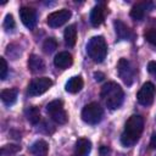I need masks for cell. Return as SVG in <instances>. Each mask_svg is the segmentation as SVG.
I'll return each mask as SVG.
<instances>
[{
    "instance_id": "obj_18",
    "label": "cell",
    "mask_w": 156,
    "mask_h": 156,
    "mask_svg": "<svg viewBox=\"0 0 156 156\" xmlns=\"http://www.w3.org/2000/svg\"><path fill=\"white\" fill-rule=\"evenodd\" d=\"M83 79L80 76H76V77H72L67 83H66V91L71 93V94H76L78 91L82 90L83 88Z\"/></svg>"
},
{
    "instance_id": "obj_14",
    "label": "cell",
    "mask_w": 156,
    "mask_h": 156,
    "mask_svg": "<svg viewBox=\"0 0 156 156\" xmlns=\"http://www.w3.org/2000/svg\"><path fill=\"white\" fill-rule=\"evenodd\" d=\"M104 18H105L104 7L100 6V5L93 7V10L90 12V23H91V26H94V27L100 26L104 22Z\"/></svg>"
},
{
    "instance_id": "obj_27",
    "label": "cell",
    "mask_w": 156,
    "mask_h": 156,
    "mask_svg": "<svg viewBox=\"0 0 156 156\" xmlns=\"http://www.w3.org/2000/svg\"><path fill=\"white\" fill-rule=\"evenodd\" d=\"M147 71L151 76H154L156 78V61H150L147 63Z\"/></svg>"
},
{
    "instance_id": "obj_23",
    "label": "cell",
    "mask_w": 156,
    "mask_h": 156,
    "mask_svg": "<svg viewBox=\"0 0 156 156\" xmlns=\"http://www.w3.org/2000/svg\"><path fill=\"white\" fill-rule=\"evenodd\" d=\"M4 28H5V30L6 32H10V30H13V28L16 27V24H15V20H13V17H12V15H6L5 16V20H4Z\"/></svg>"
},
{
    "instance_id": "obj_15",
    "label": "cell",
    "mask_w": 156,
    "mask_h": 156,
    "mask_svg": "<svg viewBox=\"0 0 156 156\" xmlns=\"http://www.w3.org/2000/svg\"><path fill=\"white\" fill-rule=\"evenodd\" d=\"M115 28H116L117 37H118L121 40H127V39H132V38H133L132 30H130V29L128 28V26H126L122 21H119V20L115 21Z\"/></svg>"
},
{
    "instance_id": "obj_8",
    "label": "cell",
    "mask_w": 156,
    "mask_h": 156,
    "mask_svg": "<svg viewBox=\"0 0 156 156\" xmlns=\"http://www.w3.org/2000/svg\"><path fill=\"white\" fill-rule=\"evenodd\" d=\"M155 93H156V89H155V85L150 82H146L141 85V88L139 89L138 91V101L140 105L143 106H149L152 104L154 101V98H155Z\"/></svg>"
},
{
    "instance_id": "obj_19",
    "label": "cell",
    "mask_w": 156,
    "mask_h": 156,
    "mask_svg": "<svg viewBox=\"0 0 156 156\" xmlns=\"http://www.w3.org/2000/svg\"><path fill=\"white\" fill-rule=\"evenodd\" d=\"M63 39H65V43L67 46H71V48L74 46L76 40H77V28L74 24H71L65 29Z\"/></svg>"
},
{
    "instance_id": "obj_20",
    "label": "cell",
    "mask_w": 156,
    "mask_h": 156,
    "mask_svg": "<svg viewBox=\"0 0 156 156\" xmlns=\"http://www.w3.org/2000/svg\"><path fill=\"white\" fill-rule=\"evenodd\" d=\"M17 94H18V91H17V89H5V90H2L1 91V100H2V102L6 105V106H11V105H13L15 102H16V100H17Z\"/></svg>"
},
{
    "instance_id": "obj_26",
    "label": "cell",
    "mask_w": 156,
    "mask_h": 156,
    "mask_svg": "<svg viewBox=\"0 0 156 156\" xmlns=\"http://www.w3.org/2000/svg\"><path fill=\"white\" fill-rule=\"evenodd\" d=\"M0 62H1L0 78H1V79H5V78H6V74H7V63H6V60H5L4 57H0Z\"/></svg>"
},
{
    "instance_id": "obj_7",
    "label": "cell",
    "mask_w": 156,
    "mask_h": 156,
    "mask_svg": "<svg viewBox=\"0 0 156 156\" xmlns=\"http://www.w3.org/2000/svg\"><path fill=\"white\" fill-rule=\"evenodd\" d=\"M117 71H118V76L119 78L127 84V85H130L134 80V68L132 67L130 62L122 57L119 58L118 61V65H117Z\"/></svg>"
},
{
    "instance_id": "obj_5",
    "label": "cell",
    "mask_w": 156,
    "mask_h": 156,
    "mask_svg": "<svg viewBox=\"0 0 156 156\" xmlns=\"http://www.w3.org/2000/svg\"><path fill=\"white\" fill-rule=\"evenodd\" d=\"M46 111L52 121H55L58 124H65L68 119V116L63 108L62 100H54L46 105Z\"/></svg>"
},
{
    "instance_id": "obj_2",
    "label": "cell",
    "mask_w": 156,
    "mask_h": 156,
    "mask_svg": "<svg viewBox=\"0 0 156 156\" xmlns=\"http://www.w3.org/2000/svg\"><path fill=\"white\" fill-rule=\"evenodd\" d=\"M101 98L110 110H117L123 102L124 94L122 88L117 83L108 82L101 88Z\"/></svg>"
},
{
    "instance_id": "obj_25",
    "label": "cell",
    "mask_w": 156,
    "mask_h": 156,
    "mask_svg": "<svg viewBox=\"0 0 156 156\" xmlns=\"http://www.w3.org/2000/svg\"><path fill=\"white\" fill-rule=\"evenodd\" d=\"M18 150H21V146H17V145H6V146L2 147L1 154L2 155H6V154H16Z\"/></svg>"
},
{
    "instance_id": "obj_9",
    "label": "cell",
    "mask_w": 156,
    "mask_h": 156,
    "mask_svg": "<svg viewBox=\"0 0 156 156\" xmlns=\"http://www.w3.org/2000/svg\"><path fill=\"white\" fill-rule=\"evenodd\" d=\"M72 16V12L67 9H62V10H58V11H55L52 13H50L48 16V24L52 28H56V27H60L62 24H65Z\"/></svg>"
},
{
    "instance_id": "obj_24",
    "label": "cell",
    "mask_w": 156,
    "mask_h": 156,
    "mask_svg": "<svg viewBox=\"0 0 156 156\" xmlns=\"http://www.w3.org/2000/svg\"><path fill=\"white\" fill-rule=\"evenodd\" d=\"M144 37H145V39L150 44H152V45L156 46V29L155 28H149L147 30H145Z\"/></svg>"
},
{
    "instance_id": "obj_11",
    "label": "cell",
    "mask_w": 156,
    "mask_h": 156,
    "mask_svg": "<svg viewBox=\"0 0 156 156\" xmlns=\"http://www.w3.org/2000/svg\"><path fill=\"white\" fill-rule=\"evenodd\" d=\"M90 150H91L90 140H88L85 138H79L76 143L74 151H73L72 156H88L90 154Z\"/></svg>"
},
{
    "instance_id": "obj_16",
    "label": "cell",
    "mask_w": 156,
    "mask_h": 156,
    "mask_svg": "<svg viewBox=\"0 0 156 156\" xmlns=\"http://www.w3.org/2000/svg\"><path fill=\"white\" fill-rule=\"evenodd\" d=\"M149 5H151V4L150 2H140V4H136L130 10V17L133 20H135V21H141L144 18L145 10H149Z\"/></svg>"
},
{
    "instance_id": "obj_6",
    "label": "cell",
    "mask_w": 156,
    "mask_h": 156,
    "mask_svg": "<svg viewBox=\"0 0 156 156\" xmlns=\"http://www.w3.org/2000/svg\"><path fill=\"white\" fill-rule=\"evenodd\" d=\"M52 85V80L48 77L35 78L28 87V94L30 96H38L48 91Z\"/></svg>"
},
{
    "instance_id": "obj_28",
    "label": "cell",
    "mask_w": 156,
    "mask_h": 156,
    "mask_svg": "<svg viewBox=\"0 0 156 156\" xmlns=\"http://www.w3.org/2000/svg\"><path fill=\"white\" fill-rule=\"evenodd\" d=\"M94 78H95V80L100 82V80H102V79L105 78V74L101 73V72H95V73H94Z\"/></svg>"
},
{
    "instance_id": "obj_4",
    "label": "cell",
    "mask_w": 156,
    "mask_h": 156,
    "mask_svg": "<svg viewBox=\"0 0 156 156\" xmlns=\"http://www.w3.org/2000/svg\"><path fill=\"white\" fill-rule=\"evenodd\" d=\"M102 107L98 102H90L82 110V119L88 124H98L102 119Z\"/></svg>"
},
{
    "instance_id": "obj_21",
    "label": "cell",
    "mask_w": 156,
    "mask_h": 156,
    "mask_svg": "<svg viewBox=\"0 0 156 156\" xmlns=\"http://www.w3.org/2000/svg\"><path fill=\"white\" fill-rule=\"evenodd\" d=\"M24 115H26V118L29 123L32 124H37L39 121H40V111L38 107L35 106H29L26 108L24 111Z\"/></svg>"
},
{
    "instance_id": "obj_10",
    "label": "cell",
    "mask_w": 156,
    "mask_h": 156,
    "mask_svg": "<svg viewBox=\"0 0 156 156\" xmlns=\"http://www.w3.org/2000/svg\"><path fill=\"white\" fill-rule=\"evenodd\" d=\"M20 18L22 23L29 29H33L37 24V12L32 7H27V6L22 7L20 10Z\"/></svg>"
},
{
    "instance_id": "obj_3",
    "label": "cell",
    "mask_w": 156,
    "mask_h": 156,
    "mask_svg": "<svg viewBox=\"0 0 156 156\" xmlns=\"http://www.w3.org/2000/svg\"><path fill=\"white\" fill-rule=\"evenodd\" d=\"M87 54L94 62L96 63L102 62L107 54V45L104 37L96 35L90 38L87 44Z\"/></svg>"
},
{
    "instance_id": "obj_22",
    "label": "cell",
    "mask_w": 156,
    "mask_h": 156,
    "mask_svg": "<svg viewBox=\"0 0 156 156\" xmlns=\"http://www.w3.org/2000/svg\"><path fill=\"white\" fill-rule=\"evenodd\" d=\"M43 49L46 54H51L57 49V41L54 38H48L43 44Z\"/></svg>"
},
{
    "instance_id": "obj_17",
    "label": "cell",
    "mask_w": 156,
    "mask_h": 156,
    "mask_svg": "<svg viewBox=\"0 0 156 156\" xmlns=\"http://www.w3.org/2000/svg\"><path fill=\"white\" fill-rule=\"evenodd\" d=\"M28 67L33 73H40L45 69V63L39 56L30 55L29 60H28Z\"/></svg>"
},
{
    "instance_id": "obj_1",
    "label": "cell",
    "mask_w": 156,
    "mask_h": 156,
    "mask_svg": "<svg viewBox=\"0 0 156 156\" xmlns=\"http://www.w3.org/2000/svg\"><path fill=\"white\" fill-rule=\"evenodd\" d=\"M144 129V118L139 115H133L130 116L126 124H124V130L121 135V143L123 146H132L135 144Z\"/></svg>"
},
{
    "instance_id": "obj_29",
    "label": "cell",
    "mask_w": 156,
    "mask_h": 156,
    "mask_svg": "<svg viewBox=\"0 0 156 156\" xmlns=\"http://www.w3.org/2000/svg\"><path fill=\"white\" fill-rule=\"evenodd\" d=\"M150 145H151L154 149H156V133H154V134L151 135V139H150Z\"/></svg>"
},
{
    "instance_id": "obj_13",
    "label": "cell",
    "mask_w": 156,
    "mask_h": 156,
    "mask_svg": "<svg viewBox=\"0 0 156 156\" xmlns=\"http://www.w3.org/2000/svg\"><path fill=\"white\" fill-rule=\"evenodd\" d=\"M29 151L32 155L34 156H46L48 151H49V146L48 143L45 140H37L34 141L30 146H29Z\"/></svg>"
},
{
    "instance_id": "obj_12",
    "label": "cell",
    "mask_w": 156,
    "mask_h": 156,
    "mask_svg": "<svg viewBox=\"0 0 156 156\" xmlns=\"http://www.w3.org/2000/svg\"><path fill=\"white\" fill-rule=\"evenodd\" d=\"M54 63H55L56 67H58L61 69H65V68H68L73 63V57H72V55L69 52L62 51V52H58L55 56Z\"/></svg>"
}]
</instances>
